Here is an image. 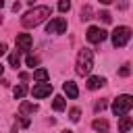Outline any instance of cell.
Listing matches in <instances>:
<instances>
[{
    "instance_id": "12",
    "label": "cell",
    "mask_w": 133,
    "mask_h": 133,
    "mask_svg": "<svg viewBox=\"0 0 133 133\" xmlns=\"http://www.w3.org/2000/svg\"><path fill=\"white\" fill-rule=\"evenodd\" d=\"M104 83H106L104 77H89V79H87V89H98V87H102Z\"/></svg>"
},
{
    "instance_id": "25",
    "label": "cell",
    "mask_w": 133,
    "mask_h": 133,
    "mask_svg": "<svg viewBox=\"0 0 133 133\" xmlns=\"http://www.w3.org/2000/svg\"><path fill=\"white\" fill-rule=\"evenodd\" d=\"M21 125H23V127H29V118H27L25 114H23V118H21Z\"/></svg>"
},
{
    "instance_id": "9",
    "label": "cell",
    "mask_w": 133,
    "mask_h": 133,
    "mask_svg": "<svg viewBox=\"0 0 133 133\" xmlns=\"http://www.w3.org/2000/svg\"><path fill=\"white\" fill-rule=\"evenodd\" d=\"M91 127H94V131H96V133H108V131H110L108 121H104V118H94Z\"/></svg>"
},
{
    "instance_id": "13",
    "label": "cell",
    "mask_w": 133,
    "mask_h": 133,
    "mask_svg": "<svg viewBox=\"0 0 133 133\" xmlns=\"http://www.w3.org/2000/svg\"><path fill=\"white\" fill-rule=\"evenodd\" d=\"M21 114H33V112H37V106L35 104H31V102H21Z\"/></svg>"
},
{
    "instance_id": "10",
    "label": "cell",
    "mask_w": 133,
    "mask_h": 133,
    "mask_svg": "<svg viewBox=\"0 0 133 133\" xmlns=\"http://www.w3.org/2000/svg\"><path fill=\"white\" fill-rule=\"evenodd\" d=\"M62 89H64V94H66L71 100H75V98L79 96V89H77V85H75L73 81H66V83L62 85Z\"/></svg>"
},
{
    "instance_id": "26",
    "label": "cell",
    "mask_w": 133,
    "mask_h": 133,
    "mask_svg": "<svg viewBox=\"0 0 133 133\" xmlns=\"http://www.w3.org/2000/svg\"><path fill=\"white\" fill-rule=\"evenodd\" d=\"M4 52H6V46H4V44H2V42H0V56H2V54H4Z\"/></svg>"
},
{
    "instance_id": "27",
    "label": "cell",
    "mask_w": 133,
    "mask_h": 133,
    "mask_svg": "<svg viewBox=\"0 0 133 133\" xmlns=\"http://www.w3.org/2000/svg\"><path fill=\"white\" fill-rule=\"evenodd\" d=\"M100 2H102V4H110L112 0H100Z\"/></svg>"
},
{
    "instance_id": "2",
    "label": "cell",
    "mask_w": 133,
    "mask_h": 133,
    "mask_svg": "<svg viewBox=\"0 0 133 133\" xmlns=\"http://www.w3.org/2000/svg\"><path fill=\"white\" fill-rule=\"evenodd\" d=\"M94 69V52L89 48H81L77 54V73L79 75H89Z\"/></svg>"
},
{
    "instance_id": "4",
    "label": "cell",
    "mask_w": 133,
    "mask_h": 133,
    "mask_svg": "<svg viewBox=\"0 0 133 133\" xmlns=\"http://www.w3.org/2000/svg\"><path fill=\"white\" fill-rule=\"evenodd\" d=\"M129 39H131V29H129V27L123 25V27H116V29L112 31V46H114V48L127 46Z\"/></svg>"
},
{
    "instance_id": "22",
    "label": "cell",
    "mask_w": 133,
    "mask_h": 133,
    "mask_svg": "<svg viewBox=\"0 0 133 133\" xmlns=\"http://www.w3.org/2000/svg\"><path fill=\"white\" fill-rule=\"evenodd\" d=\"M100 19H102L104 23H110V21H112V17H110L108 10H102V12H100Z\"/></svg>"
},
{
    "instance_id": "18",
    "label": "cell",
    "mask_w": 133,
    "mask_h": 133,
    "mask_svg": "<svg viewBox=\"0 0 133 133\" xmlns=\"http://www.w3.org/2000/svg\"><path fill=\"white\" fill-rule=\"evenodd\" d=\"M8 62H10V66H15V69H17V66H19V62H21V60H19V54H17V52H12V54L8 56Z\"/></svg>"
},
{
    "instance_id": "24",
    "label": "cell",
    "mask_w": 133,
    "mask_h": 133,
    "mask_svg": "<svg viewBox=\"0 0 133 133\" xmlns=\"http://www.w3.org/2000/svg\"><path fill=\"white\" fill-rule=\"evenodd\" d=\"M94 108H96V112H102V110H104V108H106V100H98V102H96V106H94Z\"/></svg>"
},
{
    "instance_id": "7",
    "label": "cell",
    "mask_w": 133,
    "mask_h": 133,
    "mask_svg": "<svg viewBox=\"0 0 133 133\" xmlns=\"http://www.w3.org/2000/svg\"><path fill=\"white\" fill-rule=\"evenodd\" d=\"M15 42H17V50H21V52H27L31 48V44H33V39H31L29 33H19Z\"/></svg>"
},
{
    "instance_id": "19",
    "label": "cell",
    "mask_w": 133,
    "mask_h": 133,
    "mask_svg": "<svg viewBox=\"0 0 133 133\" xmlns=\"http://www.w3.org/2000/svg\"><path fill=\"white\" fill-rule=\"evenodd\" d=\"M79 114H81V112H79V108H71V110H69V118H71L73 123H77V121H79Z\"/></svg>"
},
{
    "instance_id": "29",
    "label": "cell",
    "mask_w": 133,
    "mask_h": 133,
    "mask_svg": "<svg viewBox=\"0 0 133 133\" xmlns=\"http://www.w3.org/2000/svg\"><path fill=\"white\" fill-rule=\"evenodd\" d=\"M2 6H4V0H0V8H2Z\"/></svg>"
},
{
    "instance_id": "11",
    "label": "cell",
    "mask_w": 133,
    "mask_h": 133,
    "mask_svg": "<svg viewBox=\"0 0 133 133\" xmlns=\"http://www.w3.org/2000/svg\"><path fill=\"white\" fill-rule=\"evenodd\" d=\"M131 116H127V114H123L121 116V121H118V131L121 133H129V129H131Z\"/></svg>"
},
{
    "instance_id": "6",
    "label": "cell",
    "mask_w": 133,
    "mask_h": 133,
    "mask_svg": "<svg viewBox=\"0 0 133 133\" xmlns=\"http://www.w3.org/2000/svg\"><path fill=\"white\" fill-rule=\"evenodd\" d=\"M85 37H87V42H91V44H100V42H104V39L108 37V33H106L104 29H100V27H89L87 33H85Z\"/></svg>"
},
{
    "instance_id": "1",
    "label": "cell",
    "mask_w": 133,
    "mask_h": 133,
    "mask_svg": "<svg viewBox=\"0 0 133 133\" xmlns=\"http://www.w3.org/2000/svg\"><path fill=\"white\" fill-rule=\"evenodd\" d=\"M50 17V6H35L31 10H27L21 19V25L23 27H37L39 23H44L46 19Z\"/></svg>"
},
{
    "instance_id": "30",
    "label": "cell",
    "mask_w": 133,
    "mask_h": 133,
    "mask_svg": "<svg viewBox=\"0 0 133 133\" xmlns=\"http://www.w3.org/2000/svg\"><path fill=\"white\" fill-rule=\"evenodd\" d=\"M62 133H73V131H69V129H66V131H62Z\"/></svg>"
},
{
    "instance_id": "8",
    "label": "cell",
    "mask_w": 133,
    "mask_h": 133,
    "mask_svg": "<svg viewBox=\"0 0 133 133\" xmlns=\"http://www.w3.org/2000/svg\"><path fill=\"white\" fill-rule=\"evenodd\" d=\"M52 94V85L50 83H37V85H33V89H31V96L33 98H46V96H50Z\"/></svg>"
},
{
    "instance_id": "21",
    "label": "cell",
    "mask_w": 133,
    "mask_h": 133,
    "mask_svg": "<svg viewBox=\"0 0 133 133\" xmlns=\"http://www.w3.org/2000/svg\"><path fill=\"white\" fill-rule=\"evenodd\" d=\"M129 73H131V69H129V62H125V64L118 69V75H121V77H129Z\"/></svg>"
},
{
    "instance_id": "28",
    "label": "cell",
    "mask_w": 133,
    "mask_h": 133,
    "mask_svg": "<svg viewBox=\"0 0 133 133\" xmlns=\"http://www.w3.org/2000/svg\"><path fill=\"white\" fill-rule=\"evenodd\" d=\"M2 71H4V66H2V64H0V75H2Z\"/></svg>"
},
{
    "instance_id": "17",
    "label": "cell",
    "mask_w": 133,
    "mask_h": 133,
    "mask_svg": "<svg viewBox=\"0 0 133 133\" xmlns=\"http://www.w3.org/2000/svg\"><path fill=\"white\" fill-rule=\"evenodd\" d=\"M33 79H37V81H46V79H48V71H46V69H37V71L33 73Z\"/></svg>"
},
{
    "instance_id": "5",
    "label": "cell",
    "mask_w": 133,
    "mask_h": 133,
    "mask_svg": "<svg viewBox=\"0 0 133 133\" xmlns=\"http://www.w3.org/2000/svg\"><path fill=\"white\" fill-rule=\"evenodd\" d=\"M64 31H66V19L62 17L50 19V23L46 25V33H64Z\"/></svg>"
},
{
    "instance_id": "31",
    "label": "cell",
    "mask_w": 133,
    "mask_h": 133,
    "mask_svg": "<svg viewBox=\"0 0 133 133\" xmlns=\"http://www.w3.org/2000/svg\"><path fill=\"white\" fill-rule=\"evenodd\" d=\"M0 23H2V15H0Z\"/></svg>"
},
{
    "instance_id": "3",
    "label": "cell",
    "mask_w": 133,
    "mask_h": 133,
    "mask_svg": "<svg viewBox=\"0 0 133 133\" xmlns=\"http://www.w3.org/2000/svg\"><path fill=\"white\" fill-rule=\"evenodd\" d=\"M131 106H133V98L129 94H123L112 102V112H114V116H123V114H129Z\"/></svg>"
},
{
    "instance_id": "16",
    "label": "cell",
    "mask_w": 133,
    "mask_h": 133,
    "mask_svg": "<svg viewBox=\"0 0 133 133\" xmlns=\"http://www.w3.org/2000/svg\"><path fill=\"white\" fill-rule=\"evenodd\" d=\"M91 15H94L91 6H83V8H81V21H89V19H91Z\"/></svg>"
},
{
    "instance_id": "15",
    "label": "cell",
    "mask_w": 133,
    "mask_h": 133,
    "mask_svg": "<svg viewBox=\"0 0 133 133\" xmlns=\"http://www.w3.org/2000/svg\"><path fill=\"white\" fill-rule=\"evenodd\" d=\"M52 108H54V110H58V112H60V110H64V98H62V96H56V98H54V102H52Z\"/></svg>"
},
{
    "instance_id": "20",
    "label": "cell",
    "mask_w": 133,
    "mask_h": 133,
    "mask_svg": "<svg viewBox=\"0 0 133 133\" xmlns=\"http://www.w3.org/2000/svg\"><path fill=\"white\" fill-rule=\"evenodd\" d=\"M69 8H71V0H60V2H58V10H60V12H66Z\"/></svg>"
},
{
    "instance_id": "23",
    "label": "cell",
    "mask_w": 133,
    "mask_h": 133,
    "mask_svg": "<svg viewBox=\"0 0 133 133\" xmlns=\"http://www.w3.org/2000/svg\"><path fill=\"white\" fill-rule=\"evenodd\" d=\"M27 64H29V66H37V64H39V58H37V56H27Z\"/></svg>"
},
{
    "instance_id": "14",
    "label": "cell",
    "mask_w": 133,
    "mask_h": 133,
    "mask_svg": "<svg viewBox=\"0 0 133 133\" xmlns=\"http://www.w3.org/2000/svg\"><path fill=\"white\" fill-rule=\"evenodd\" d=\"M12 94H15V98H17V100L25 98V94H27V85H23V83H21V85H17V87L12 89Z\"/></svg>"
}]
</instances>
